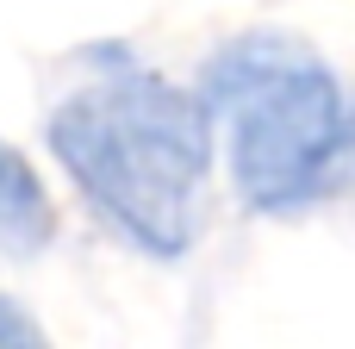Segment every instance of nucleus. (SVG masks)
<instances>
[{
  "label": "nucleus",
  "mask_w": 355,
  "mask_h": 349,
  "mask_svg": "<svg viewBox=\"0 0 355 349\" xmlns=\"http://www.w3.org/2000/svg\"><path fill=\"white\" fill-rule=\"evenodd\" d=\"M50 150L87 206L137 250L181 256L193 244L200 187L212 169V119L175 81L131 56H100V75L50 112Z\"/></svg>",
  "instance_id": "1"
},
{
  "label": "nucleus",
  "mask_w": 355,
  "mask_h": 349,
  "mask_svg": "<svg viewBox=\"0 0 355 349\" xmlns=\"http://www.w3.org/2000/svg\"><path fill=\"white\" fill-rule=\"evenodd\" d=\"M200 112L225 125V156L243 206L256 212H287L306 206L349 131V100L331 62L287 37V31H250L225 44L206 62L200 81Z\"/></svg>",
  "instance_id": "2"
},
{
  "label": "nucleus",
  "mask_w": 355,
  "mask_h": 349,
  "mask_svg": "<svg viewBox=\"0 0 355 349\" xmlns=\"http://www.w3.org/2000/svg\"><path fill=\"white\" fill-rule=\"evenodd\" d=\"M50 225H56V212H50V194H44L37 169L12 144H0V250L31 256V250L50 244Z\"/></svg>",
  "instance_id": "3"
},
{
  "label": "nucleus",
  "mask_w": 355,
  "mask_h": 349,
  "mask_svg": "<svg viewBox=\"0 0 355 349\" xmlns=\"http://www.w3.org/2000/svg\"><path fill=\"white\" fill-rule=\"evenodd\" d=\"M0 349H50V337H44L12 300H0Z\"/></svg>",
  "instance_id": "4"
}]
</instances>
